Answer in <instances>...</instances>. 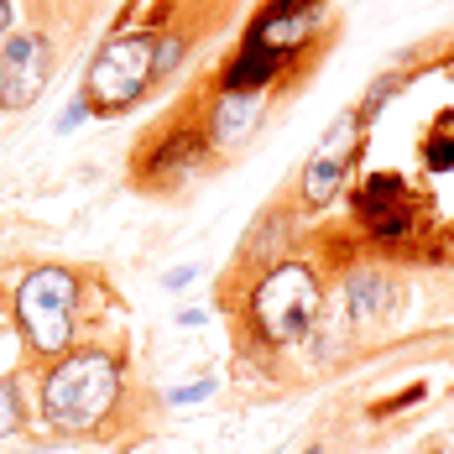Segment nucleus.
Here are the masks:
<instances>
[{"mask_svg":"<svg viewBox=\"0 0 454 454\" xmlns=\"http://www.w3.org/2000/svg\"><path fill=\"white\" fill-rule=\"evenodd\" d=\"M121 387H126V356L121 350H110V345H74L43 376V397H37L43 423L52 434H68V439L99 434L105 418L121 403Z\"/></svg>","mask_w":454,"mask_h":454,"instance_id":"nucleus-1","label":"nucleus"},{"mask_svg":"<svg viewBox=\"0 0 454 454\" xmlns=\"http://www.w3.org/2000/svg\"><path fill=\"white\" fill-rule=\"evenodd\" d=\"M84 277L74 267H32L16 287V329L32 361H58L79 345Z\"/></svg>","mask_w":454,"mask_h":454,"instance_id":"nucleus-2","label":"nucleus"},{"mask_svg":"<svg viewBox=\"0 0 454 454\" xmlns=\"http://www.w3.org/2000/svg\"><path fill=\"white\" fill-rule=\"evenodd\" d=\"M152 63H157V37L152 32H115V37H105L90 63V74H84L79 105L90 115H99V121L141 105V94L157 84Z\"/></svg>","mask_w":454,"mask_h":454,"instance_id":"nucleus-3","label":"nucleus"},{"mask_svg":"<svg viewBox=\"0 0 454 454\" xmlns=\"http://www.w3.org/2000/svg\"><path fill=\"white\" fill-rule=\"evenodd\" d=\"M318 309H324V287H318L314 267L277 262L251 293V334L262 345L282 350V345H293V340H303L314 329Z\"/></svg>","mask_w":454,"mask_h":454,"instance_id":"nucleus-4","label":"nucleus"},{"mask_svg":"<svg viewBox=\"0 0 454 454\" xmlns=\"http://www.w3.org/2000/svg\"><path fill=\"white\" fill-rule=\"evenodd\" d=\"M58 68V37L47 27H21L0 43V110H32Z\"/></svg>","mask_w":454,"mask_h":454,"instance_id":"nucleus-5","label":"nucleus"},{"mask_svg":"<svg viewBox=\"0 0 454 454\" xmlns=\"http://www.w3.org/2000/svg\"><path fill=\"white\" fill-rule=\"evenodd\" d=\"M365 152V126L361 115H340L324 141L314 146V157H309V168H303V209H324V204H334L340 193H345V183L356 173V162H361Z\"/></svg>","mask_w":454,"mask_h":454,"instance_id":"nucleus-6","label":"nucleus"},{"mask_svg":"<svg viewBox=\"0 0 454 454\" xmlns=\"http://www.w3.org/2000/svg\"><path fill=\"white\" fill-rule=\"evenodd\" d=\"M262 110H267V90H220L209 115H204V146H215V152L240 146L256 131Z\"/></svg>","mask_w":454,"mask_h":454,"instance_id":"nucleus-7","label":"nucleus"},{"mask_svg":"<svg viewBox=\"0 0 454 454\" xmlns=\"http://www.w3.org/2000/svg\"><path fill=\"white\" fill-rule=\"evenodd\" d=\"M345 298H350V318L365 329V324L387 318V309H392V277L376 272V267H365V272H356L345 282Z\"/></svg>","mask_w":454,"mask_h":454,"instance_id":"nucleus-8","label":"nucleus"},{"mask_svg":"<svg viewBox=\"0 0 454 454\" xmlns=\"http://www.w3.org/2000/svg\"><path fill=\"white\" fill-rule=\"evenodd\" d=\"M27 428V403H21V381L16 376H0V439L21 434Z\"/></svg>","mask_w":454,"mask_h":454,"instance_id":"nucleus-9","label":"nucleus"},{"mask_svg":"<svg viewBox=\"0 0 454 454\" xmlns=\"http://www.w3.org/2000/svg\"><path fill=\"white\" fill-rule=\"evenodd\" d=\"M215 392V381H193V387H178V392H168V403L183 408V403H199V397H209Z\"/></svg>","mask_w":454,"mask_h":454,"instance_id":"nucleus-10","label":"nucleus"},{"mask_svg":"<svg viewBox=\"0 0 454 454\" xmlns=\"http://www.w3.org/2000/svg\"><path fill=\"white\" fill-rule=\"evenodd\" d=\"M199 267H178V272H168V287H183V282H193Z\"/></svg>","mask_w":454,"mask_h":454,"instance_id":"nucleus-11","label":"nucleus"},{"mask_svg":"<svg viewBox=\"0 0 454 454\" xmlns=\"http://www.w3.org/2000/svg\"><path fill=\"white\" fill-rule=\"evenodd\" d=\"M0 37H11V0H0Z\"/></svg>","mask_w":454,"mask_h":454,"instance_id":"nucleus-12","label":"nucleus"},{"mask_svg":"<svg viewBox=\"0 0 454 454\" xmlns=\"http://www.w3.org/2000/svg\"><path fill=\"white\" fill-rule=\"evenodd\" d=\"M309 454H329V450H309Z\"/></svg>","mask_w":454,"mask_h":454,"instance_id":"nucleus-13","label":"nucleus"}]
</instances>
